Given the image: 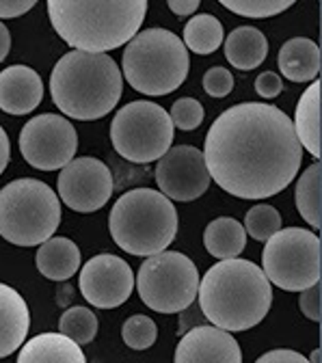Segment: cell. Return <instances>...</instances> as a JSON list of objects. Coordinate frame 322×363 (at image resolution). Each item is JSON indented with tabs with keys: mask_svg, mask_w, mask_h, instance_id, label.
<instances>
[{
	"mask_svg": "<svg viewBox=\"0 0 322 363\" xmlns=\"http://www.w3.org/2000/svg\"><path fill=\"white\" fill-rule=\"evenodd\" d=\"M204 160L210 179L238 199H266L290 186L303 160L292 119L277 106L243 102L208 130Z\"/></svg>",
	"mask_w": 322,
	"mask_h": 363,
	"instance_id": "1",
	"label": "cell"
},
{
	"mask_svg": "<svg viewBox=\"0 0 322 363\" xmlns=\"http://www.w3.org/2000/svg\"><path fill=\"white\" fill-rule=\"evenodd\" d=\"M199 307L221 331H249L260 325L270 305L272 288L262 268L249 259L216 262L197 290Z\"/></svg>",
	"mask_w": 322,
	"mask_h": 363,
	"instance_id": "2",
	"label": "cell"
},
{
	"mask_svg": "<svg viewBox=\"0 0 322 363\" xmlns=\"http://www.w3.org/2000/svg\"><path fill=\"white\" fill-rule=\"evenodd\" d=\"M145 0H48L59 37L78 52L106 55L128 43L143 26Z\"/></svg>",
	"mask_w": 322,
	"mask_h": 363,
	"instance_id": "3",
	"label": "cell"
},
{
	"mask_svg": "<svg viewBox=\"0 0 322 363\" xmlns=\"http://www.w3.org/2000/svg\"><path fill=\"white\" fill-rule=\"evenodd\" d=\"M121 94V69L109 55L72 50L57 61L50 76V96L57 108L78 121L106 117Z\"/></svg>",
	"mask_w": 322,
	"mask_h": 363,
	"instance_id": "4",
	"label": "cell"
},
{
	"mask_svg": "<svg viewBox=\"0 0 322 363\" xmlns=\"http://www.w3.org/2000/svg\"><path fill=\"white\" fill-rule=\"evenodd\" d=\"M109 230L119 249L152 257L167 251L177 234V210L162 193L134 189L123 193L109 214Z\"/></svg>",
	"mask_w": 322,
	"mask_h": 363,
	"instance_id": "5",
	"label": "cell"
},
{
	"mask_svg": "<svg viewBox=\"0 0 322 363\" xmlns=\"http://www.w3.org/2000/svg\"><path fill=\"white\" fill-rule=\"evenodd\" d=\"M191 69L187 45L167 28L136 33L123 50L121 72L128 84L145 96H169L182 86Z\"/></svg>",
	"mask_w": 322,
	"mask_h": 363,
	"instance_id": "6",
	"label": "cell"
},
{
	"mask_svg": "<svg viewBox=\"0 0 322 363\" xmlns=\"http://www.w3.org/2000/svg\"><path fill=\"white\" fill-rule=\"evenodd\" d=\"M61 223L59 195L41 179H13L0 191V236L16 247H37Z\"/></svg>",
	"mask_w": 322,
	"mask_h": 363,
	"instance_id": "7",
	"label": "cell"
},
{
	"mask_svg": "<svg viewBox=\"0 0 322 363\" xmlns=\"http://www.w3.org/2000/svg\"><path fill=\"white\" fill-rule=\"evenodd\" d=\"M111 143L121 158L134 164L160 160L173 143L171 117L160 104L148 100L130 102L113 117Z\"/></svg>",
	"mask_w": 322,
	"mask_h": 363,
	"instance_id": "8",
	"label": "cell"
},
{
	"mask_svg": "<svg viewBox=\"0 0 322 363\" xmlns=\"http://www.w3.org/2000/svg\"><path fill=\"white\" fill-rule=\"evenodd\" d=\"M141 301L158 313H179L189 309L199 290L195 262L179 251H162L148 257L136 275Z\"/></svg>",
	"mask_w": 322,
	"mask_h": 363,
	"instance_id": "9",
	"label": "cell"
},
{
	"mask_svg": "<svg viewBox=\"0 0 322 363\" xmlns=\"http://www.w3.org/2000/svg\"><path fill=\"white\" fill-rule=\"evenodd\" d=\"M262 272L268 284L286 292H303L320 284V238L303 227L279 230L266 240Z\"/></svg>",
	"mask_w": 322,
	"mask_h": 363,
	"instance_id": "10",
	"label": "cell"
},
{
	"mask_svg": "<svg viewBox=\"0 0 322 363\" xmlns=\"http://www.w3.org/2000/svg\"><path fill=\"white\" fill-rule=\"evenodd\" d=\"M78 150V134L63 115L43 113L24 123L20 132V152L39 171H59L70 164Z\"/></svg>",
	"mask_w": 322,
	"mask_h": 363,
	"instance_id": "11",
	"label": "cell"
},
{
	"mask_svg": "<svg viewBox=\"0 0 322 363\" xmlns=\"http://www.w3.org/2000/svg\"><path fill=\"white\" fill-rule=\"evenodd\" d=\"M113 173L100 158H74L65 164L57 179L59 199L74 212H96L104 208L113 195Z\"/></svg>",
	"mask_w": 322,
	"mask_h": 363,
	"instance_id": "12",
	"label": "cell"
},
{
	"mask_svg": "<svg viewBox=\"0 0 322 363\" xmlns=\"http://www.w3.org/2000/svg\"><path fill=\"white\" fill-rule=\"evenodd\" d=\"M204 152L193 145L171 147L156 164V184L169 201H195L210 189Z\"/></svg>",
	"mask_w": 322,
	"mask_h": 363,
	"instance_id": "13",
	"label": "cell"
},
{
	"mask_svg": "<svg viewBox=\"0 0 322 363\" xmlns=\"http://www.w3.org/2000/svg\"><path fill=\"white\" fill-rule=\"evenodd\" d=\"M134 290V272L130 264L113 253L91 257L80 270V292L87 303L100 309L123 305Z\"/></svg>",
	"mask_w": 322,
	"mask_h": 363,
	"instance_id": "14",
	"label": "cell"
},
{
	"mask_svg": "<svg viewBox=\"0 0 322 363\" xmlns=\"http://www.w3.org/2000/svg\"><path fill=\"white\" fill-rule=\"evenodd\" d=\"M175 363H243L240 344L216 327H195L175 348Z\"/></svg>",
	"mask_w": 322,
	"mask_h": 363,
	"instance_id": "15",
	"label": "cell"
},
{
	"mask_svg": "<svg viewBox=\"0 0 322 363\" xmlns=\"http://www.w3.org/2000/svg\"><path fill=\"white\" fill-rule=\"evenodd\" d=\"M43 98L41 76L28 65H11L0 72V111L28 115Z\"/></svg>",
	"mask_w": 322,
	"mask_h": 363,
	"instance_id": "16",
	"label": "cell"
},
{
	"mask_svg": "<svg viewBox=\"0 0 322 363\" xmlns=\"http://www.w3.org/2000/svg\"><path fill=\"white\" fill-rule=\"evenodd\" d=\"M30 329V311L18 290L0 284V359L13 354Z\"/></svg>",
	"mask_w": 322,
	"mask_h": 363,
	"instance_id": "17",
	"label": "cell"
},
{
	"mask_svg": "<svg viewBox=\"0 0 322 363\" xmlns=\"http://www.w3.org/2000/svg\"><path fill=\"white\" fill-rule=\"evenodd\" d=\"M18 363H87V357L63 333H39L22 346Z\"/></svg>",
	"mask_w": 322,
	"mask_h": 363,
	"instance_id": "18",
	"label": "cell"
},
{
	"mask_svg": "<svg viewBox=\"0 0 322 363\" xmlns=\"http://www.w3.org/2000/svg\"><path fill=\"white\" fill-rule=\"evenodd\" d=\"M35 262L45 279L67 281L80 268V249L76 242H72L65 236H57V238L52 236L43 245H39Z\"/></svg>",
	"mask_w": 322,
	"mask_h": 363,
	"instance_id": "19",
	"label": "cell"
},
{
	"mask_svg": "<svg viewBox=\"0 0 322 363\" xmlns=\"http://www.w3.org/2000/svg\"><path fill=\"white\" fill-rule=\"evenodd\" d=\"M279 69L292 82H309L320 74V48L309 37L288 39L279 50Z\"/></svg>",
	"mask_w": 322,
	"mask_h": 363,
	"instance_id": "20",
	"label": "cell"
},
{
	"mask_svg": "<svg viewBox=\"0 0 322 363\" xmlns=\"http://www.w3.org/2000/svg\"><path fill=\"white\" fill-rule=\"evenodd\" d=\"M266 55L268 41L264 33L253 26H238L225 39V57L240 72H251L260 67Z\"/></svg>",
	"mask_w": 322,
	"mask_h": 363,
	"instance_id": "21",
	"label": "cell"
},
{
	"mask_svg": "<svg viewBox=\"0 0 322 363\" xmlns=\"http://www.w3.org/2000/svg\"><path fill=\"white\" fill-rule=\"evenodd\" d=\"M320 82L313 80L296 104L294 115V134L303 150H307L316 160L320 158Z\"/></svg>",
	"mask_w": 322,
	"mask_h": 363,
	"instance_id": "22",
	"label": "cell"
},
{
	"mask_svg": "<svg viewBox=\"0 0 322 363\" xmlns=\"http://www.w3.org/2000/svg\"><path fill=\"white\" fill-rule=\"evenodd\" d=\"M204 245L216 259H234L247 247V232L243 223L232 216L214 218L204 232Z\"/></svg>",
	"mask_w": 322,
	"mask_h": 363,
	"instance_id": "23",
	"label": "cell"
},
{
	"mask_svg": "<svg viewBox=\"0 0 322 363\" xmlns=\"http://www.w3.org/2000/svg\"><path fill=\"white\" fill-rule=\"evenodd\" d=\"M322 167L316 160L313 164H309L299 182H296V208L299 214L303 216V220L311 227V230H320L322 227Z\"/></svg>",
	"mask_w": 322,
	"mask_h": 363,
	"instance_id": "24",
	"label": "cell"
},
{
	"mask_svg": "<svg viewBox=\"0 0 322 363\" xmlns=\"http://www.w3.org/2000/svg\"><path fill=\"white\" fill-rule=\"evenodd\" d=\"M225 37L223 24L212 13H197L187 24H184L182 43L187 45V50L195 55H212L221 48Z\"/></svg>",
	"mask_w": 322,
	"mask_h": 363,
	"instance_id": "25",
	"label": "cell"
},
{
	"mask_svg": "<svg viewBox=\"0 0 322 363\" xmlns=\"http://www.w3.org/2000/svg\"><path fill=\"white\" fill-rule=\"evenodd\" d=\"M59 333H63L78 346H84L94 342L98 333V315L87 307H70L63 311L59 320Z\"/></svg>",
	"mask_w": 322,
	"mask_h": 363,
	"instance_id": "26",
	"label": "cell"
},
{
	"mask_svg": "<svg viewBox=\"0 0 322 363\" xmlns=\"http://www.w3.org/2000/svg\"><path fill=\"white\" fill-rule=\"evenodd\" d=\"M243 227L251 238H255L257 242H266L270 236H274L282 230V214L272 206L260 203L247 212Z\"/></svg>",
	"mask_w": 322,
	"mask_h": 363,
	"instance_id": "27",
	"label": "cell"
},
{
	"mask_svg": "<svg viewBox=\"0 0 322 363\" xmlns=\"http://www.w3.org/2000/svg\"><path fill=\"white\" fill-rule=\"evenodd\" d=\"M121 337H123L126 346H130L132 350H145V348H152L156 344L158 329H156V323L150 315L136 313V315H130L123 323Z\"/></svg>",
	"mask_w": 322,
	"mask_h": 363,
	"instance_id": "28",
	"label": "cell"
},
{
	"mask_svg": "<svg viewBox=\"0 0 322 363\" xmlns=\"http://www.w3.org/2000/svg\"><path fill=\"white\" fill-rule=\"evenodd\" d=\"M221 5L225 9L232 11V13L243 16V18L264 20V18L279 16L286 9H290L292 0H238V3H232V0H223Z\"/></svg>",
	"mask_w": 322,
	"mask_h": 363,
	"instance_id": "29",
	"label": "cell"
},
{
	"mask_svg": "<svg viewBox=\"0 0 322 363\" xmlns=\"http://www.w3.org/2000/svg\"><path fill=\"white\" fill-rule=\"evenodd\" d=\"M169 117H171L173 128L191 132V130L201 125V121L206 117V111H204V104L199 100H195V98H179L177 102H173Z\"/></svg>",
	"mask_w": 322,
	"mask_h": 363,
	"instance_id": "30",
	"label": "cell"
},
{
	"mask_svg": "<svg viewBox=\"0 0 322 363\" xmlns=\"http://www.w3.org/2000/svg\"><path fill=\"white\" fill-rule=\"evenodd\" d=\"M201 84H204V91L210 98H225V96L232 94V89H234V76L229 69L216 65L204 74Z\"/></svg>",
	"mask_w": 322,
	"mask_h": 363,
	"instance_id": "31",
	"label": "cell"
},
{
	"mask_svg": "<svg viewBox=\"0 0 322 363\" xmlns=\"http://www.w3.org/2000/svg\"><path fill=\"white\" fill-rule=\"evenodd\" d=\"M255 91H257L260 98L272 100L284 91V80L279 78V74H274V72H262L255 80Z\"/></svg>",
	"mask_w": 322,
	"mask_h": 363,
	"instance_id": "32",
	"label": "cell"
},
{
	"mask_svg": "<svg viewBox=\"0 0 322 363\" xmlns=\"http://www.w3.org/2000/svg\"><path fill=\"white\" fill-rule=\"evenodd\" d=\"M299 305H301V311H303L305 318L318 323L320 320V284L303 290L301 298H299Z\"/></svg>",
	"mask_w": 322,
	"mask_h": 363,
	"instance_id": "33",
	"label": "cell"
},
{
	"mask_svg": "<svg viewBox=\"0 0 322 363\" xmlns=\"http://www.w3.org/2000/svg\"><path fill=\"white\" fill-rule=\"evenodd\" d=\"M255 363H309L305 354L296 352V350H288V348H279V350H270L264 352Z\"/></svg>",
	"mask_w": 322,
	"mask_h": 363,
	"instance_id": "34",
	"label": "cell"
},
{
	"mask_svg": "<svg viewBox=\"0 0 322 363\" xmlns=\"http://www.w3.org/2000/svg\"><path fill=\"white\" fill-rule=\"evenodd\" d=\"M35 7V0H0V20L20 18Z\"/></svg>",
	"mask_w": 322,
	"mask_h": 363,
	"instance_id": "35",
	"label": "cell"
},
{
	"mask_svg": "<svg viewBox=\"0 0 322 363\" xmlns=\"http://www.w3.org/2000/svg\"><path fill=\"white\" fill-rule=\"evenodd\" d=\"M169 11H173L177 18H187V16H193L197 9H199V3L197 0H169Z\"/></svg>",
	"mask_w": 322,
	"mask_h": 363,
	"instance_id": "36",
	"label": "cell"
},
{
	"mask_svg": "<svg viewBox=\"0 0 322 363\" xmlns=\"http://www.w3.org/2000/svg\"><path fill=\"white\" fill-rule=\"evenodd\" d=\"M9 154H11L9 136H7L5 128L0 125V175L5 173V169H7V164H9Z\"/></svg>",
	"mask_w": 322,
	"mask_h": 363,
	"instance_id": "37",
	"label": "cell"
},
{
	"mask_svg": "<svg viewBox=\"0 0 322 363\" xmlns=\"http://www.w3.org/2000/svg\"><path fill=\"white\" fill-rule=\"evenodd\" d=\"M9 50H11V35H9V28L0 22V63L7 59Z\"/></svg>",
	"mask_w": 322,
	"mask_h": 363,
	"instance_id": "38",
	"label": "cell"
},
{
	"mask_svg": "<svg viewBox=\"0 0 322 363\" xmlns=\"http://www.w3.org/2000/svg\"><path fill=\"white\" fill-rule=\"evenodd\" d=\"M307 361H309V363H320V350H313L311 357H309Z\"/></svg>",
	"mask_w": 322,
	"mask_h": 363,
	"instance_id": "39",
	"label": "cell"
}]
</instances>
